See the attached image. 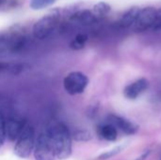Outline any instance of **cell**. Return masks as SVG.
I'll list each match as a JSON object with an SVG mask.
<instances>
[{"label": "cell", "mask_w": 161, "mask_h": 160, "mask_svg": "<svg viewBox=\"0 0 161 160\" xmlns=\"http://www.w3.org/2000/svg\"><path fill=\"white\" fill-rule=\"evenodd\" d=\"M57 0H30L29 6L32 9H42L43 8L53 5Z\"/></svg>", "instance_id": "obj_18"}, {"label": "cell", "mask_w": 161, "mask_h": 160, "mask_svg": "<svg viewBox=\"0 0 161 160\" xmlns=\"http://www.w3.org/2000/svg\"><path fill=\"white\" fill-rule=\"evenodd\" d=\"M6 2H7V0H0V6L4 5V4H5Z\"/></svg>", "instance_id": "obj_23"}, {"label": "cell", "mask_w": 161, "mask_h": 160, "mask_svg": "<svg viewBox=\"0 0 161 160\" xmlns=\"http://www.w3.org/2000/svg\"><path fill=\"white\" fill-rule=\"evenodd\" d=\"M140 10H141V8H138V7H133V8H129L121 17L120 25L123 27H131V26H133L136 20H137V18H138Z\"/></svg>", "instance_id": "obj_13"}, {"label": "cell", "mask_w": 161, "mask_h": 160, "mask_svg": "<svg viewBox=\"0 0 161 160\" xmlns=\"http://www.w3.org/2000/svg\"><path fill=\"white\" fill-rule=\"evenodd\" d=\"M73 138L75 141H79V142H86V141H90L92 139V135L89 130H85V129H81V130H77L74 133Z\"/></svg>", "instance_id": "obj_17"}, {"label": "cell", "mask_w": 161, "mask_h": 160, "mask_svg": "<svg viewBox=\"0 0 161 160\" xmlns=\"http://www.w3.org/2000/svg\"><path fill=\"white\" fill-rule=\"evenodd\" d=\"M35 146V131L32 125L25 122L23 130L16 140V144L14 146V154L20 158H28L34 150Z\"/></svg>", "instance_id": "obj_4"}, {"label": "cell", "mask_w": 161, "mask_h": 160, "mask_svg": "<svg viewBox=\"0 0 161 160\" xmlns=\"http://www.w3.org/2000/svg\"><path fill=\"white\" fill-rule=\"evenodd\" d=\"M46 131L52 141L56 157L60 160L69 158L72 155V137L68 127L62 123H55Z\"/></svg>", "instance_id": "obj_1"}, {"label": "cell", "mask_w": 161, "mask_h": 160, "mask_svg": "<svg viewBox=\"0 0 161 160\" xmlns=\"http://www.w3.org/2000/svg\"><path fill=\"white\" fill-rule=\"evenodd\" d=\"M157 20V9L153 7H147L140 10L138 18L133 25V28L138 32L145 31L152 28Z\"/></svg>", "instance_id": "obj_7"}, {"label": "cell", "mask_w": 161, "mask_h": 160, "mask_svg": "<svg viewBox=\"0 0 161 160\" xmlns=\"http://www.w3.org/2000/svg\"><path fill=\"white\" fill-rule=\"evenodd\" d=\"M5 124H6V119L4 118L3 114L0 113V147L4 144L6 138V128H5Z\"/></svg>", "instance_id": "obj_19"}, {"label": "cell", "mask_w": 161, "mask_h": 160, "mask_svg": "<svg viewBox=\"0 0 161 160\" xmlns=\"http://www.w3.org/2000/svg\"><path fill=\"white\" fill-rule=\"evenodd\" d=\"M149 88V81L146 78H140L135 82L129 84L124 90V94L126 98L134 100L142 94Z\"/></svg>", "instance_id": "obj_9"}, {"label": "cell", "mask_w": 161, "mask_h": 160, "mask_svg": "<svg viewBox=\"0 0 161 160\" xmlns=\"http://www.w3.org/2000/svg\"><path fill=\"white\" fill-rule=\"evenodd\" d=\"M126 147V144H119L113 148H111L110 150L108 151H106L104 153H102L99 157H98V159L99 160H107L111 158V157H114L115 156L119 155L123 150H125Z\"/></svg>", "instance_id": "obj_15"}, {"label": "cell", "mask_w": 161, "mask_h": 160, "mask_svg": "<svg viewBox=\"0 0 161 160\" xmlns=\"http://www.w3.org/2000/svg\"><path fill=\"white\" fill-rule=\"evenodd\" d=\"M154 30H160L161 29V7L157 9V20L152 27Z\"/></svg>", "instance_id": "obj_20"}, {"label": "cell", "mask_w": 161, "mask_h": 160, "mask_svg": "<svg viewBox=\"0 0 161 160\" xmlns=\"http://www.w3.org/2000/svg\"><path fill=\"white\" fill-rule=\"evenodd\" d=\"M89 84L88 76L81 72H71L63 80L65 91L71 95H77L82 93Z\"/></svg>", "instance_id": "obj_6"}, {"label": "cell", "mask_w": 161, "mask_h": 160, "mask_svg": "<svg viewBox=\"0 0 161 160\" xmlns=\"http://www.w3.org/2000/svg\"><path fill=\"white\" fill-rule=\"evenodd\" d=\"M111 9V7L106 3V2H99L97 4H95L93 6V10L92 12L97 16V18L99 17H103L106 16Z\"/></svg>", "instance_id": "obj_16"}, {"label": "cell", "mask_w": 161, "mask_h": 160, "mask_svg": "<svg viewBox=\"0 0 161 160\" xmlns=\"http://www.w3.org/2000/svg\"><path fill=\"white\" fill-rule=\"evenodd\" d=\"M35 160H54L56 157L55 149L48 132H42L39 135L34 146Z\"/></svg>", "instance_id": "obj_5"}, {"label": "cell", "mask_w": 161, "mask_h": 160, "mask_svg": "<svg viewBox=\"0 0 161 160\" xmlns=\"http://www.w3.org/2000/svg\"><path fill=\"white\" fill-rule=\"evenodd\" d=\"M26 34L21 25H13L8 31L3 32V41L0 52L11 54L21 52L26 45Z\"/></svg>", "instance_id": "obj_2"}, {"label": "cell", "mask_w": 161, "mask_h": 160, "mask_svg": "<svg viewBox=\"0 0 161 160\" xmlns=\"http://www.w3.org/2000/svg\"><path fill=\"white\" fill-rule=\"evenodd\" d=\"M25 122L15 118H9L6 120V138L9 141H15L20 136Z\"/></svg>", "instance_id": "obj_10"}, {"label": "cell", "mask_w": 161, "mask_h": 160, "mask_svg": "<svg viewBox=\"0 0 161 160\" xmlns=\"http://www.w3.org/2000/svg\"><path fill=\"white\" fill-rule=\"evenodd\" d=\"M70 19L82 25H92L97 21V16L89 9L75 10L70 15Z\"/></svg>", "instance_id": "obj_11"}, {"label": "cell", "mask_w": 161, "mask_h": 160, "mask_svg": "<svg viewBox=\"0 0 161 160\" xmlns=\"http://www.w3.org/2000/svg\"><path fill=\"white\" fill-rule=\"evenodd\" d=\"M59 20L60 12L58 8L42 16L33 25L32 33L34 38L38 40H44L48 38L58 26Z\"/></svg>", "instance_id": "obj_3"}, {"label": "cell", "mask_w": 161, "mask_h": 160, "mask_svg": "<svg viewBox=\"0 0 161 160\" xmlns=\"http://www.w3.org/2000/svg\"><path fill=\"white\" fill-rule=\"evenodd\" d=\"M87 41H88V36L84 33H79L70 42V48L73 50H81L85 47Z\"/></svg>", "instance_id": "obj_14"}, {"label": "cell", "mask_w": 161, "mask_h": 160, "mask_svg": "<svg viewBox=\"0 0 161 160\" xmlns=\"http://www.w3.org/2000/svg\"><path fill=\"white\" fill-rule=\"evenodd\" d=\"M97 134L100 139L107 141H115L118 138L117 128L111 124H101L97 128Z\"/></svg>", "instance_id": "obj_12"}, {"label": "cell", "mask_w": 161, "mask_h": 160, "mask_svg": "<svg viewBox=\"0 0 161 160\" xmlns=\"http://www.w3.org/2000/svg\"><path fill=\"white\" fill-rule=\"evenodd\" d=\"M150 154H151V151L150 150H147L144 153H142L141 156H139L135 160H145L146 158H148V157L150 156Z\"/></svg>", "instance_id": "obj_21"}, {"label": "cell", "mask_w": 161, "mask_h": 160, "mask_svg": "<svg viewBox=\"0 0 161 160\" xmlns=\"http://www.w3.org/2000/svg\"><path fill=\"white\" fill-rule=\"evenodd\" d=\"M108 120L109 124H113L116 128H119L125 135H128V136L135 135L139 130V125L137 124H135L132 121H129L126 118L121 117L119 115L110 114L108 115Z\"/></svg>", "instance_id": "obj_8"}, {"label": "cell", "mask_w": 161, "mask_h": 160, "mask_svg": "<svg viewBox=\"0 0 161 160\" xmlns=\"http://www.w3.org/2000/svg\"><path fill=\"white\" fill-rule=\"evenodd\" d=\"M2 41H3V32H0V50L2 46Z\"/></svg>", "instance_id": "obj_22"}]
</instances>
